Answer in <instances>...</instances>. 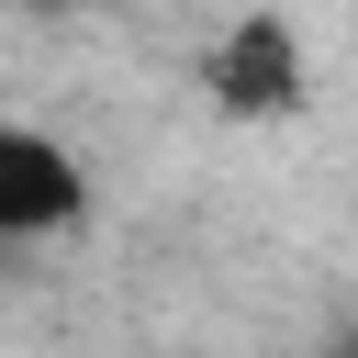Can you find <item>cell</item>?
Wrapping results in <instances>:
<instances>
[{"instance_id":"cell-4","label":"cell","mask_w":358,"mask_h":358,"mask_svg":"<svg viewBox=\"0 0 358 358\" xmlns=\"http://www.w3.org/2000/svg\"><path fill=\"white\" fill-rule=\"evenodd\" d=\"M45 11H56V0H45Z\"/></svg>"},{"instance_id":"cell-1","label":"cell","mask_w":358,"mask_h":358,"mask_svg":"<svg viewBox=\"0 0 358 358\" xmlns=\"http://www.w3.org/2000/svg\"><path fill=\"white\" fill-rule=\"evenodd\" d=\"M201 90H213L224 123H291V112L313 101V56H302V34L257 0V11H235V22L201 45Z\"/></svg>"},{"instance_id":"cell-3","label":"cell","mask_w":358,"mask_h":358,"mask_svg":"<svg viewBox=\"0 0 358 358\" xmlns=\"http://www.w3.org/2000/svg\"><path fill=\"white\" fill-rule=\"evenodd\" d=\"M324 358H358V336H336V347H324Z\"/></svg>"},{"instance_id":"cell-2","label":"cell","mask_w":358,"mask_h":358,"mask_svg":"<svg viewBox=\"0 0 358 358\" xmlns=\"http://www.w3.org/2000/svg\"><path fill=\"white\" fill-rule=\"evenodd\" d=\"M90 224V157L45 123H0V246H56Z\"/></svg>"}]
</instances>
